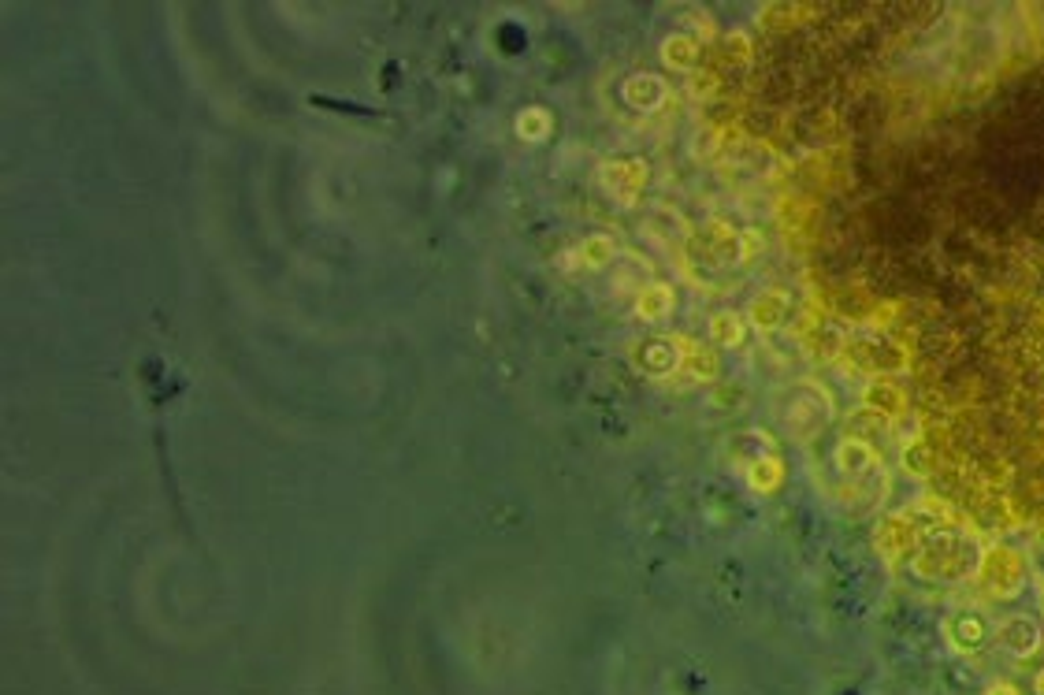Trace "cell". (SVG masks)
<instances>
[{
    "label": "cell",
    "mask_w": 1044,
    "mask_h": 695,
    "mask_svg": "<svg viewBox=\"0 0 1044 695\" xmlns=\"http://www.w3.org/2000/svg\"><path fill=\"white\" fill-rule=\"evenodd\" d=\"M814 409L818 413H833V398L818 383H803L799 394L792 398V406H788V428H792L796 439H810V435H818L829 424L825 417H814Z\"/></svg>",
    "instance_id": "1"
},
{
    "label": "cell",
    "mask_w": 1044,
    "mask_h": 695,
    "mask_svg": "<svg viewBox=\"0 0 1044 695\" xmlns=\"http://www.w3.org/2000/svg\"><path fill=\"white\" fill-rule=\"evenodd\" d=\"M599 179L602 186H606V194L617 197V201H625V205H632L636 197H640V190L647 186V164L643 160H606L599 168Z\"/></svg>",
    "instance_id": "2"
},
{
    "label": "cell",
    "mask_w": 1044,
    "mask_h": 695,
    "mask_svg": "<svg viewBox=\"0 0 1044 695\" xmlns=\"http://www.w3.org/2000/svg\"><path fill=\"white\" fill-rule=\"evenodd\" d=\"M836 469L844 473V480L859 484L870 473H881V458H877V450L862 435H844L840 446H836Z\"/></svg>",
    "instance_id": "3"
},
{
    "label": "cell",
    "mask_w": 1044,
    "mask_h": 695,
    "mask_svg": "<svg viewBox=\"0 0 1044 695\" xmlns=\"http://www.w3.org/2000/svg\"><path fill=\"white\" fill-rule=\"evenodd\" d=\"M673 342H677V372H684L688 383L718 380V354L714 350H706V346L684 339V335H673Z\"/></svg>",
    "instance_id": "4"
},
{
    "label": "cell",
    "mask_w": 1044,
    "mask_h": 695,
    "mask_svg": "<svg viewBox=\"0 0 1044 695\" xmlns=\"http://www.w3.org/2000/svg\"><path fill=\"white\" fill-rule=\"evenodd\" d=\"M632 357H636V365H640L647 376H669V372H677V342H673V335L640 342V346L632 350Z\"/></svg>",
    "instance_id": "5"
},
{
    "label": "cell",
    "mask_w": 1044,
    "mask_h": 695,
    "mask_svg": "<svg viewBox=\"0 0 1044 695\" xmlns=\"http://www.w3.org/2000/svg\"><path fill=\"white\" fill-rule=\"evenodd\" d=\"M636 316L640 320H647V324H654V320H662V316L673 313V305H677V294H673V287L669 283H658V279H651V283H643L640 290H636Z\"/></svg>",
    "instance_id": "6"
},
{
    "label": "cell",
    "mask_w": 1044,
    "mask_h": 695,
    "mask_svg": "<svg viewBox=\"0 0 1044 695\" xmlns=\"http://www.w3.org/2000/svg\"><path fill=\"white\" fill-rule=\"evenodd\" d=\"M617 257V242L610 235H591L584 238L580 246H576L569 257H565V264H573V268H580V272H599V268H606V264L614 261Z\"/></svg>",
    "instance_id": "7"
},
{
    "label": "cell",
    "mask_w": 1044,
    "mask_h": 695,
    "mask_svg": "<svg viewBox=\"0 0 1044 695\" xmlns=\"http://www.w3.org/2000/svg\"><path fill=\"white\" fill-rule=\"evenodd\" d=\"M666 82L658 79V75H632V79L625 82V101L632 108H640V112H654V108H662L666 105Z\"/></svg>",
    "instance_id": "8"
},
{
    "label": "cell",
    "mask_w": 1044,
    "mask_h": 695,
    "mask_svg": "<svg viewBox=\"0 0 1044 695\" xmlns=\"http://www.w3.org/2000/svg\"><path fill=\"white\" fill-rule=\"evenodd\" d=\"M1011 573H1015V577L1022 573V562H1018L1015 551L996 547V551L985 554V562H981V577L989 580L996 595H1007V591H1011Z\"/></svg>",
    "instance_id": "9"
},
{
    "label": "cell",
    "mask_w": 1044,
    "mask_h": 695,
    "mask_svg": "<svg viewBox=\"0 0 1044 695\" xmlns=\"http://www.w3.org/2000/svg\"><path fill=\"white\" fill-rule=\"evenodd\" d=\"M784 309H788V298L781 290H762L751 302V309H747V320H751L755 331H777L784 320Z\"/></svg>",
    "instance_id": "10"
},
{
    "label": "cell",
    "mask_w": 1044,
    "mask_h": 695,
    "mask_svg": "<svg viewBox=\"0 0 1044 695\" xmlns=\"http://www.w3.org/2000/svg\"><path fill=\"white\" fill-rule=\"evenodd\" d=\"M695 56H699V41L692 34H673L662 41V64L669 71H692Z\"/></svg>",
    "instance_id": "11"
},
{
    "label": "cell",
    "mask_w": 1044,
    "mask_h": 695,
    "mask_svg": "<svg viewBox=\"0 0 1044 695\" xmlns=\"http://www.w3.org/2000/svg\"><path fill=\"white\" fill-rule=\"evenodd\" d=\"M784 480V465L777 454H766V458H755L751 465H747V484L755 487V491H762V495H770V491H777Z\"/></svg>",
    "instance_id": "12"
},
{
    "label": "cell",
    "mask_w": 1044,
    "mask_h": 695,
    "mask_svg": "<svg viewBox=\"0 0 1044 695\" xmlns=\"http://www.w3.org/2000/svg\"><path fill=\"white\" fill-rule=\"evenodd\" d=\"M866 409H877L881 417H892L903 409V391H896L892 380H874L866 387Z\"/></svg>",
    "instance_id": "13"
},
{
    "label": "cell",
    "mask_w": 1044,
    "mask_h": 695,
    "mask_svg": "<svg viewBox=\"0 0 1044 695\" xmlns=\"http://www.w3.org/2000/svg\"><path fill=\"white\" fill-rule=\"evenodd\" d=\"M550 112L547 108H524L521 116H517V134H521L524 142H547L550 138Z\"/></svg>",
    "instance_id": "14"
},
{
    "label": "cell",
    "mask_w": 1044,
    "mask_h": 695,
    "mask_svg": "<svg viewBox=\"0 0 1044 695\" xmlns=\"http://www.w3.org/2000/svg\"><path fill=\"white\" fill-rule=\"evenodd\" d=\"M710 335H714V342H718V346L732 350V346H740V342H744L747 328H744V320H740L736 313H718L714 320H710Z\"/></svg>",
    "instance_id": "15"
},
{
    "label": "cell",
    "mask_w": 1044,
    "mask_h": 695,
    "mask_svg": "<svg viewBox=\"0 0 1044 695\" xmlns=\"http://www.w3.org/2000/svg\"><path fill=\"white\" fill-rule=\"evenodd\" d=\"M955 632H959V640H955V647H978L981 640H985V625H981L978 617H955Z\"/></svg>",
    "instance_id": "16"
},
{
    "label": "cell",
    "mask_w": 1044,
    "mask_h": 695,
    "mask_svg": "<svg viewBox=\"0 0 1044 695\" xmlns=\"http://www.w3.org/2000/svg\"><path fill=\"white\" fill-rule=\"evenodd\" d=\"M725 49H729L732 64H744L747 56H751V41H747L744 34H729V41H725Z\"/></svg>",
    "instance_id": "17"
},
{
    "label": "cell",
    "mask_w": 1044,
    "mask_h": 695,
    "mask_svg": "<svg viewBox=\"0 0 1044 695\" xmlns=\"http://www.w3.org/2000/svg\"><path fill=\"white\" fill-rule=\"evenodd\" d=\"M758 246H762V235L758 231H747V235H740V250H736V261H751L758 253Z\"/></svg>",
    "instance_id": "18"
},
{
    "label": "cell",
    "mask_w": 1044,
    "mask_h": 695,
    "mask_svg": "<svg viewBox=\"0 0 1044 695\" xmlns=\"http://www.w3.org/2000/svg\"><path fill=\"white\" fill-rule=\"evenodd\" d=\"M989 695H1018V688H1015V684H1004V681H1000V684H992Z\"/></svg>",
    "instance_id": "19"
},
{
    "label": "cell",
    "mask_w": 1044,
    "mask_h": 695,
    "mask_svg": "<svg viewBox=\"0 0 1044 695\" xmlns=\"http://www.w3.org/2000/svg\"><path fill=\"white\" fill-rule=\"evenodd\" d=\"M1033 688H1037V695H1044V669L1037 673V681H1033Z\"/></svg>",
    "instance_id": "20"
}]
</instances>
